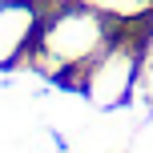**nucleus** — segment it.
<instances>
[{"label":"nucleus","mask_w":153,"mask_h":153,"mask_svg":"<svg viewBox=\"0 0 153 153\" xmlns=\"http://www.w3.org/2000/svg\"><path fill=\"white\" fill-rule=\"evenodd\" d=\"M101 40H105V28H101L97 12H65L45 28L40 53L53 65H76V61H89L101 48Z\"/></svg>","instance_id":"nucleus-1"},{"label":"nucleus","mask_w":153,"mask_h":153,"mask_svg":"<svg viewBox=\"0 0 153 153\" xmlns=\"http://www.w3.org/2000/svg\"><path fill=\"white\" fill-rule=\"evenodd\" d=\"M133 81H137V56L129 48H109L93 61L89 76H85V93L97 109H113L129 97Z\"/></svg>","instance_id":"nucleus-2"},{"label":"nucleus","mask_w":153,"mask_h":153,"mask_svg":"<svg viewBox=\"0 0 153 153\" xmlns=\"http://www.w3.org/2000/svg\"><path fill=\"white\" fill-rule=\"evenodd\" d=\"M32 24H36L32 8H24V4H0V65H8L16 53H20V45L32 32Z\"/></svg>","instance_id":"nucleus-3"},{"label":"nucleus","mask_w":153,"mask_h":153,"mask_svg":"<svg viewBox=\"0 0 153 153\" xmlns=\"http://www.w3.org/2000/svg\"><path fill=\"white\" fill-rule=\"evenodd\" d=\"M133 153H153V117H149L145 125H141L137 141H133Z\"/></svg>","instance_id":"nucleus-4"},{"label":"nucleus","mask_w":153,"mask_h":153,"mask_svg":"<svg viewBox=\"0 0 153 153\" xmlns=\"http://www.w3.org/2000/svg\"><path fill=\"white\" fill-rule=\"evenodd\" d=\"M141 85L153 93V40H149V48H145V69H141Z\"/></svg>","instance_id":"nucleus-5"}]
</instances>
